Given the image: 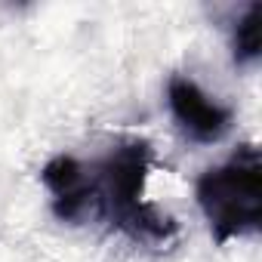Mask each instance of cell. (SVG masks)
Here are the masks:
<instances>
[{"label":"cell","instance_id":"cell-2","mask_svg":"<svg viewBox=\"0 0 262 262\" xmlns=\"http://www.w3.org/2000/svg\"><path fill=\"white\" fill-rule=\"evenodd\" d=\"M198 207L216 244L253 237L262 228V158L244 142L228 161L204 170L194 182Z\"/></svg>","mask_w":262,"mask_h":262},{"label":"cell","instance_id":"cell-5","mask_svg":"<svg viewBox=\"0 0 262 262\" xmlns=\"http://www.w3.org/2000/svg\"><path fill=\"white\" fill-rule=\"evenodd\" d=\"M262 4H250L231 28V56L237 65H256L262 56Z\"/></svg>","mask_w":262,"mask_h":262},{"label":"cell","instance_id":"cell-3","mask_svg":"<svg viewBox=\"0 0 262 262\" xmlns=\"http://www.w3.org/2000/svg\"><path fill=\"white\" fill-rule=\"evenodd\" d=\"M167 105L182 136L198 145H213L225 139V133L234 123V111L225 102L213 99L207 90H201V83L188 74H170Z\"/></svg>","mask_w":262,"mask_h":262},{"label":"cell","instance_id":"cell-1","mask_svg":"<svg viewBox=\"0 0 262 262\" xmlns=\"http://www.w3.org/2000/svg\"><path fill=\"white\" fill-rule=\"evenodd\" d=\"M93 167L96 191H99V213L117 231L133 237L136 244L164 247L176 241L179 225L170 213L145 201V182L151 170V145L139 136L117 139L108 155Z\"/></svg>","mask_w":262,"mask_h":262},{"label":"cell","instance_id":"cell-4","mask_svg":"<svg viewBox=\"0 0 262 262\" xmlns=\"http://www.w3.org/2000/svg\"><path fill=\"white\" fill-rule=\"evenodd\" d=\"M40 182L50 191V207L59 222L86 225V222L102 219L96 176H93V167H86L83 161L71 155H56L40 170Z\"/></svg>","mask_w":262,"mask_h":262}]
</instances>
